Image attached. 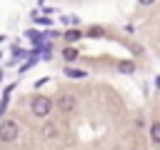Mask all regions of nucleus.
I'll return each instance as SVG.
<instances>
[{"mask_svg":"<svg viewBox=\"0 0 160 150\" xmlns=\"http://www.w3.org/2000/svg\"><path fill=\"white\" fill-rule=\"evenodd\" d=\"M50 110H52L50 98H45V95H35V98H32V102H30V112H32L35 118H48Z\"/></svg>","mask_w":160,"mask_h":150,"instance_id":"f257e3e1","label":"nucleus"},{"mask_svg":"<svg viewBox=\"0 0 160 150\" xmlns=\"http://www.w3.org/2000/svg\"><path fill=\"white\" fill-rule=\"evenodd\" d=\"M18 135H20V125L15 120H2L0 122V140L2 142H12Z\"/></svg>","mask_w":160,"mask_h":150,"instance_id":"f03ea898","label":"nucleus"},{"mask_svg":"<svg viewBox=\"0 0 160 150\" xmlns=\"http://www.w3.org/2000/svg\"><path fill=\"white\" fill-rule=\"evenodd\" d=\"M55 105H58V110H60V112H72L78 102H75V95H70V92H62V95L55 100Z\"/></svg>","mask_w":160,"mask_h":150,"instance_id":"7ed1b4c3","label":"nucleus"},{"mask_svg":"<svg viewBox=\"0 0 160 150\" xmlns=\"http://www.w3.org/2000/svg\"><path fill=\"white\" fill-rule=\"evenodd\" d=\"M150 140H152L155 145H160V120L150 125Z\"/></svg>","mask_w":160,"mask_h":150,"instance_id":"20e7f679","label":"nucleus"},{"mask_svg":"<svg viewBox=\"0 0 160 150\" xmlns=\"http://www.w3.org/2000/svg\"><path fill=\"white\" fill-rule=\"evenodd\" d=\"M80 35H82V32H80L78 28H70V30H68V32H65L62 38H65L68 42H75V40H80Z\"/></svg>","mask_w":160,"mask_h":150,"instance_id":"39448f33","label":"nucleus"},{"mask_svg":"<svg viewBox=\"0 0 160 150\" xmlns=\"http://www.w3.org/2000/svg\"><path fill=\"white\" fill-rule=\"evenodd\" d=\"M118 70H120V72H132L135 65H132L130 60H120V62H118Z\"/></svg>","mask_w":160,"mask_h":150,"instance_id":"423d86ee","label":"nucleus"},{"mask_svg":"<svg viewBox=\"0 0 160 150\" xmlns=\"http://www.w3.org/2000/svg\"><path fill=\"white\" fill-rule=\"evenodd\" d=\"M62 58H65L68 62H72V60L78 58V50H75V48H65V50H62Z\"/></svg>","mask_w":160,"mask_h":150,"instance_id":"0eeeda50","label":"nucleus"},{"mask_svg":"<svg viewBox=\"0 0 160 150\" xmlns=\"http://www.w3.org/2000/svg\"><path fill=\"white\" fill-rule=\"evenodd\" d=\"M55 132H58V128H55V125H45V128H42V135H45L48 140H52V138H55Z\"/></svg>","mask_w":160,"mask_h":150,"instance_id":"6e6552de","label":"nucleus"},{"mask_svg":"<svg viewBox=\"0 0 160 150\" xmlns=\"http://www.w3.org/2000/svg\"><path fill=\"white\" fill-rule=\"evenodd\" d=\"M65 75H70V78H85V70H72V68H68Z\"/></svg>","mask_w":160,"mask_h":150,"instance_id":"1a4fd4ad","label":"nucleus"},{"mask_svg":"<svg viewBox=\"0 0 160 150\" xmlns=\"http://www.w3.org/2000/svg\"><path fill=\"white\" fill-rule=\"evenodd\" d=\"M102 32H105L102 28H90V30H88V35H90V38H100Z\"/></svg>","mask_w":160,"mask_h":150,"instance_id":"9d476101","label":"nucleus"},{"mask_svg":"<svg viewBox=\"0 0 160 150\" xmlns=\"http://www.w3.org/2000/svg\"><path fill=\"white\" fill-rule=\"evenodd\" d=\"M138 2H140V5H152L155 0H138Z\"/></svg>","mask_w":160,"mask_h":150,"instance_id":"9b49d317","label":"nucleus"},{"mask_svg":"<svg viewBox=\"0 0 160 150\" xmlns=\"http://www.w3.org/2000/svg\"><path fill=\"white\" fill-rule=\"evenodd\" d=\"M155 85H158V88H160V75H158V78H155Z\"/></svg>","mask_w":160,"mask_h":150,"instance_id":"f8f14e48","label":"nucleus"}]
</instances>
